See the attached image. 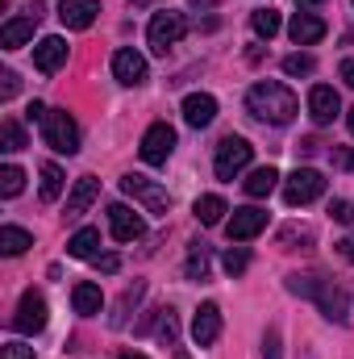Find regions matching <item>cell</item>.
Instances as JSON below:
<instances>
[{
    "instance_id": "ab89813d",
    "label": "cell",
    "mask_w": 354,
    "mask_h": 359,
    "mask_svg": "<svg viewBox=\"0 0 354 359\" xmlns=\"http://www.w3.org/2000/svg\"><path fill=\"white\" fill-rule=\"evenodd\" d=\"M92 264H96V268H100V271H108V276H113V271L121 268V259H117V255H96Z\"/></svg>"
},
{
    "instance_id": "9c48e42d",
    "label": "cell",
    "mask_w": 354,
    "mask_h": 359,
    "mask_svg": "<svg viewBox=\"0 0 354 359\" xmlns=\"http://www.w3.org/2000/svg\"><path fill=\"white\" fill-rule=\"evenodd\" d=\"M13 330L17 334H38V330H46V301H42V292H25L21 297V305H17V313H13Z\"/></svg>"
},
{
    "instance_id": "f35d334b",
    "label": "cell",
    "mask_w": 354,
    "mask_h": 359,
    "mask_svg": "<svg viewBox=\"0 0 354 359\" xmlns=\"http://www.w3.org/2000/svg\"><path fill=\"white\" fill-rule=\"evenodd\" d=\"M296 238H300V243H313V230H296V226H292V230L279 234V243H296Z\"/></svg>"
},
{
    "instance_id": "8fae6325",
    "label": "cell",
    "mask_w": 354,
    "mask_h": 359,
    "mask_svg": "<svg viewBox=\"0 0 354 359\" xmlns=\"http://www.w3.org/2000/svg\"><path fill=\"white\" fill-rule=\"evenodd\" d=\"M225 230H229V243H250L255 234L267 230V213L255 209V205H250V209H234V217H229Z\"/></svg>"
},
{
    "instance_id": "5b68a950",
    "label": "cell",
    "mask_w": 354,
    "mask_h": 359,
    "mask_svg": "<svg viewBox=\"0 0 354 359\" xmlns=\"http://www.w3.org/2000/svg\"><path fill=\"white\" fill-rule=\"evenodd\" d=\"M121 192L125 196H134L138 205H146V213H167L171 209V196H167V188L163 184H155V180L146 176H121Z\"/></svg>"
},
{
    "instance_id": "277c9868",
    "label": "cell",
    "mask_w": 354,
    "mask_h": 359,
    "mask_svg": "<svg viewBox=\"0 0 354 359\" xmlns=\"http://www.w3.org/2000/svg\"><path fill=\"white\" fill-rule=\"evenodd\" d=\"M183 34H187V17L176 13V8L155 13V17H150V25H146V42H150V50H155V55H167Z\"/></svg>"
},
{
    "instance_id": "60d3db41",
    "label": "cell",
    "mask_w": 354,
    "mask_h": 359,
    "mask_svg": "<svg viewBox=\"0 0 354 359\" xmlns=\"http://www.w3.org/2000/svg\"><path fill=\"white\" fill-rule=\"evenodd\" d=\"M42 117H46V104H38V100H34V104L25 109V121H42Z\"/></svg>"
},
{
    "instance_id": "603a6c76",
    "label": "cell",
    "mask_w": 354,
    "mask_h": 359,
    "mask_svg": "<svg viewBox=\"0 0 354 359\" xmlns=\"http://www.w3.org/2000/svg\"><path fill=\"white\" fill-rule=\"evenodd\" d=\"M96 247H100V230H76V234H71V243H67V255H71V259H96V255H100V251H96Z\"/></svg>"
},
{
    "instance_id": "ac0fdd59",
    "label": "cell",
    "mask_w": 354,
    "mask_h": 359,
    "mask_svg": "<svg viewBox=\"0 0 354 359\" xmlns=\"http://www.w3.org/2000/svg\"><path fill=\"white\" fill-rule=\"evenodd\" d=\"M288 34H292V42H296V46H313V42H321V38H325V21H321L317 13H296V17H292V25H288Z\"/></svg>"
},
{
    "instance_id": "d6986e66",
    "label": "cell",
    "mask_w": 354,
    "mask_h": 359,
    "mask_svg": "<svg viewBox=\"0 0 354 359\" xmlns=\"http://www.w3.org/2000/svg\"><path fill=\"white\" fill-rule=\"evenodd\" d=\"M96 196H100V180H96V176H80V180H76V188H71V196H67V217H71V222H76V217H84Z\"/></svg>"
},
{
    "instance_id": "b9f144b4",
    "label": "cell",
    "mask_w": 354,
    "mask_h": 359,
    "mask_svg": "<svg viewBox=\"0 0 354 359\" xmlns=\"http://www.w3.org/2000/svg\"><path fill=\"white\" fill-rule=\"evenodd\" d=\"M338 251H342V259H351V264H354V234H351V238H342V243H338Z\"/></svg>"
},
{
    "instance_id": "4fadbf2b",
    "label": "cell",
    "mask_w": 354,
    "mask_h": 359,
    "mask_svg": "<svg viewBox=\"0 0 354 359\" xmlns=\"http://www.w3.org/2000/svg\"><path fill=\"white\" fill-rule=\"evenodd\" d=\"M192 339H196V347H213V343L221 339V309H217L213 301H204V305L196 309V318H192Z\"/></svg>"
},
{
    "instance_id": "d6a6232c",
    "label": "cell",
    "mask_w": 354,
    "mask_h": 359,
    "mask_svg": "<svg viewBox=\"0 0 354 359\" xmlns=\"http://www.w3.org/2000/svg\"><path fill=\"white\" fill-rule=\"evenodd\" d=\"M221 268L229 271V276H242V271L250 268V255H246L242 247H229V251H225V259H221Z\"/></svg>"
},
{
    "instance_id": "d590c367",
    "label": "cell",
    "mask_w": 354,
    "mask_h": 359,
    "mask_svg": "<svg viewBox=\"0 0 354 359\" xmlns=\"http://www.w3.org/2000/svg\"><path fill=\"white\" fill-rule=\"evenodd\" d=\"M17 88H21L17 72H0V96H4V100H13V96H17Z\"/></svg>"
},
{
    "instance_id": "1f68e13d",
    "label": "cell",
    "mask_w": 354,
    "mask_h": 359,
    "mask_svg": "<svg viewBox=\"0 0 354 359\" xmlns=\"http://www.w3.org/2000/svg\"><path fill=\"white\" fill-rule=\"evenodd\" d=\"M176 339H179L176 313H171V309H159V343H163V347H176Z\"/></svg>"
},
{
    "instance_id": "5bb4252c",
    "label": "cell",
    "mask_w": 354,
    "mask_h": 359,
    "mask_svg": "<svg viewBox=\"0 0 354 359\" xmlns=\"http://www.w3.org/2000/svg\"><path fill=\"white\" fill-rule=\"evenodd\" d=\"M338 113H342V100H338V92L330 88V84H317V88L309 92V117L317 126H330Z\"/></svg>"
},
{
    "instance_id": "f6af8a7d",
    "label": "cell",
    "mask_w": 354,
    "mask_h": 359,
    "mask_svg": "<svg viewBox=\"0 0 354 359\" xmlns=\"http://www.w3.org/2000/svg\"><path fill=\"white\" fill-rule=\"evenodd\" d=\"M187 4H192V8H200V13H204V8H213V4H221V0H187Z\"/></svg>"
},
{
    "instance_id": "e575fe53",
    "label": "cell",
    "mask_w": 354,
    "mask_h": 359,
    "mask_svg": "<svg viewBox=\"0 0 354 359\" xmlns=\"http://www.w3.org/2000/svg\"><path fill=\"white\" fill-rule=\"evenodd\" d=\"M0 359H38V355H34V347H25V343H4V347H0Z\"/></svg>"
},
{
    "instance_id": "52a82bcc",
    "label": "cell",
    "mask_w": 354,
    "mask_h": 359,
    "mask_svg": "<svg viewBox=\"0 0 354 359\" xmlns=\"http://www.w3.org/2000/svg\"><path fill=\"white\" fill-rule=\"evenodd\" d=\"M250 155H255V147L246 142V138H225L221 147H217V155H213V172H217V180H234L246 163H250Z\"/></svg>"
},
{
    "instance_id": "4316f807",
    "label": "cell",
    "mask_w": 354,
    "mask_h": 359,
    "mask_svg": "<svg viewBox=\"0 0 354 359\" xmlns=\"http://www.w3.org/2000/svg\"><path fill=\"white\" fill-rule=\"evenodd\" d=\"M187 280H204V276H208V247H204V243H192V247H187Z\"/></svg>"
},
{
    "instance_id": "74e56055",
    "label": "cell",
    "mask_w": 354,
    "mask_h": 359,
    "mask_svg": "<svg viewBox=\"0 0 354 359\" xmlns=\"http://www.w3.org/2000/svg\"><path fill=\"white\" fill-rule=\"evenodd\" d=\"M263 359H283V351H279V330H267L263 334Z\"/></svg>"
},
{
    "instance_id": "ffe728a7",
    "label": "cell",
    "mask_w": 354,
    "mask_h": 359,
    "mask_svg": "<svg viewBox=\"0 0 354 359\" xmlns=\"http://www.w3.org/2000/svg\"><path fill=\"white\" fill-rule=\"evenodd\" d=\"M38 21H42V17H13V21H4V29H0V46H4V50H21V46L34 38Z\"/></svg>"
},
{
    "instance_id": "836d02e7",
    "label": "cell",
    "mask_w": 354,
    "mask_h": 359,
    "mask_svg": "<svg viewBox=\"0 0 354 359\" xmlns=\"http://www.w3.org/2000/svg\"><path fill=\"white\" fill-rule=\"evenodd\" d=\"M313 67H317L313 55H288V59H283V72H288V76H313Z\"/></svg>"
},
{
    "instance_id": "7bdbcfd3",
    "label": "cell",
    "mask_w": 354,
    "mask_h": 359,
    "mask_svg": "<svg viewBox=\"0 0 354 359\" xmlns=\"http://www.w3.org/2000/svg\"><path fill=\"white\" fill-rule=\"evenodd\" d=\"M342 80L354 88V59H342Z\"/></svg>"
},
{
    "instance_id": "f546056e",
    "label": "cell",
    "mask_w": 354,
    "mask_h": 359,
    "mask_svg": "<svg viewBox=\"0 0 354 359\" xmlns=\"http://www.w3.org/2000/svg\"><path fill=\"white\" fill-rule=\"evenodd\" d=\"M21 147H25V130H21L17 121H4V126H0V151L13 155V151H21Z\"/></svg>"
},
{
    "instance_id": "44dd1931",
    "label": "cell",
    "mask_w": 354,
    "mask_h": 359,
    "mask_svg": "<svg viewBox=\"0 0 354 359\" xmlns=\"http://www.w3.org/2000/svg\"><path fill=\"white\" fill-rule=\"evenodd\" d=\"M71 305H76V313H84V318L100 313V305H104V297H100V284H92V280L76 284V288H71Z\"/></svg>"
},
{
    "instance_id": "6da1fadb",
    "label": "cell",
    "mask_w": 354,
    "mask_h": 359,
    "mask_svg": "<svg viewBox=\"0 0 354 359\" xmlns=\"http://www.w3.org/2000/svg\"><path fill=\"white\" fill-rule=\"evenodd\" d=\"M246 113L267 121V126H288L300 113V100H296V92L288 88V84H279V80H259L255 88L246 92Z\"/></svg>"
},
{
    "instance_id": "681fc988",
    "label": "cell",
    "mask_w": 354,
    "mask_h": 359,
    "mask_svg": "<svg viewBox=\"0 0 354 359\" xmlns=\"http://www.w3.org/2000/svg\"><path fill=\"white\" fill-rule=\"evenodd\" d=\"M351 168H354V155H351Z\"/></svg>"
},
{
    "instance_id": "c3c4849f",
    "label": "cell",
    "mask_w": 354,
    "mask_h": 359,
    "mask_svg": "<svg viewBox=\"0 0 354 359\" xmlns=\"http://www.w3.org/2000/svg\"><path fill=\"white\" fill-rule=\"evenodd\" d=\"M129 4H146V0H129Z\"/></svg>"
},
{
    "instance_id": "e0dca14e",
    "label": "cell",
    "mask_w": 354,
    "mask_h": 359,
    "mask_svg": "<svg viewBox=\"0 0 354 359\" xmlns=\"http://www.w3.org/2000/svg\"><path fill=\"white\" fill-rule=\"evenodd\" d=\"M96 13H100L96 0H59V21L67 29H88L92 21H96Z\"/></svg>"
},
{
    "instance_id": "83f0119b",
    "label": "cell",
    "mask_w": 354,
    "mask_h": 359,
    "mask_svg": "<svg viewBox=\"0 0 354 359\" xmlns=\"http://www.w3.org/2000/svg\"><path fill=\"white\" fill-rule=\"evenodd\" d=\"M250 25H255L259 38H275V34H279V13H275V8H255V13H250Z\"/></svg>"
},
{
    "instance_id": "7a4b0ae2",
    "label": "cell",
    "mask_w": 354,
    "mask_h": 359,
    "mask_svg": "<svg viewBox=\"0 0 354 359\" xmlns=\"http://www.w3.org/2000/svg\"><path fill=\"white\" fill-rule=\"evenodd\" d=\"M288 288H292L296 297H313L330 322H346V313H351L346 292H342L334 280H321V276H288Z\"/></svg>"
},
{
    "instance_id": "3957f363",
    "label": "cell",
    "mask_w": 354,
    "mask_h": 359,
    "mask_svg": "<svg viewBox=\"0 0 354 359\" xmlns=\"http://www.w3.org/2000/svg\"><path fill=\"white\" fill-rule=\"evenodd\" d=\"M42 138H46V147L59 151V155H76V151H80V126H76V117H71L67 109H46V117H42Z\"/></svg>"
},
{
    "instance_id": "7dc6e473",
    "label": "cell",
    "mask_w": 354,
    "mask_h": 359,
    "mask_svg": "<svg viewBox=\"0 0 354 359\" xmlns=\"http://www.w3.org/2000/svg\"><path fill=\"white\" fill-rule=\"evenodd\" d=\"M346 126H351V134H354V109H351V117H346Z\"/></svg>"
},
{
    "instance_id": "f1b7e54d",
    "label": "cell",
    "mask_w": 354,
    "mask_h": 359,
    "mask_svg": "<svg viewBox=\"0 0 354 359\" xmlns=\"http://www.w3.org/2000/svg\"><path fill=\"white\" fill-rule=\"evenodd\" d=\"M142 292H146V284H134V288H125V292H121V301H117V313H113V326H125V318H129V309L142 301Z\"/></svg>"
},
{
    "instance_id": "7402d4cb",
    "label": "cell",
    "mask_w": 354,
    "mask_h": 359,
    "mask_svg": "<svg viewBox=\"0 0 354 359\" xmlns=\"http://www.w3.org/2000/svg\"><path fill=\"white\" fill-rule=\"evenodd\" d=\"M38 176H42V201H46V205H55V201L63 196V188H67L63 168H59V163H42V168H38Z\"/></svg>"
},
{
    "instance_id": "7c38bea8",
    "label": "cell",
    "mask_w": 354,
    "mask_h": 359,
    "mask_svg": "<svg viewBox=\"0 0 354 359\" xmlns=\"http://www.w3.org/2000/svg\"><path fill=\"white\" fill-rule=\"evenodd\" d=\"M113 80L117 84H125V88H138L142 80H146V59L138 55V50H117L113 55Z\"/></svg>"
},
{
    "instance_id": "30bf717a",
    "label": "cell",
    "mask_w": 354,
    "mask_h": 359,
    "mask_svg": "<svg viewBox=\"0 0 354 359\" xmlns=\"http://www.w3.org/2000/svg\"><path fill=\"white\" fill-rule=\"evenodd\" d=\"M108 230H113L117 243H138L146 234V222L129 205H108Z\"/></svg>"
},
{
    "instance_id": "8992f818",
    "label": "cell",
    "mask_w": 354,
    "mask_h": 359,
    "mask_svg": "<svg viewBox=\"0 0 354 359\" xmlns=\"http://www.w3.org/2000/svg\"><path fill=\"white\" fill-rule=\"evenodd\" d=\"M321 192H325V176H321V172H313V168H296L292 176L283 180V201H288L292 209H300V205L317 201Z\"/></svg>"
},
{
    "instance_id": "4dcf8cb0",
    "label": "cell",
    "mask_w": 354,
    "mask_h": 359,
    "mask_svg": "<svg viewBox=\"0 0 354 359\" xmlns=\"http://www.w3.org/2000/svg\"><path fill=\"white\" fill-rule=\"evenodd\" d=\"M21 188H25V172L21 168H13V163L0 168V196H17Z\"/></svg>"
},
{
    "instance_id": "2e32d148",
    "label": "cell",
    "mask_w": 354,
    "mask_h": 359,
    "mask_svg": "<svg viewBox=\"0 0 354 359\" xmlns=\"http://www.w3.org/2000/svg\"><path fill=\"white\" fill-rule=\"evenodd\" d=\"M213 117H217V100H213L208 92H192V96H183V121H187L192 130L213 126Z\"/></svg>"
},
{
    "instance_id": "ba28073f",
    "label": "cell",
    "mask_w": 354,
    "mask_h": 359,
    "mask_svg": "<svg viewBox=\"0 0 354 359\" xmlns=\"http://www.w3.org/2000/svg\"><path fill=\"white\" fill-rule=\"evenodd\" d=\"M171 151H176V130H171L167 121H155V126L142 134V147H138L142 163L159 168V163H167V159H171Z\"/></svg>"
},
{
    "instance_id": "d4e9b609",
    "label": "cell",
    "mask_w": 354,
    "mask_h": 359,
    "mask_svg": "<svg viewBox=\"0 0 354 359\" xmlns=\"http://www.w3.org/2000/svg\"><path fill=\"white\" fill-rule=\"evenodd\" d=\"M225 213H229V209H225V201H221V196H213V192L196 201V222H200V226H217Z\"/></svg>"
},
{
    "instance_id": "ee69618b",
    "label": "cell",
    "mask_w": 354,
    "mask_h": 359,
    "mask_svg": "<svg viewBox=\"0 0 354 359\" xmlns=\"http://www.w3.org/2000/svg\"><path fill=\"white\" fill-rule=\"evenodd\" d=\"M321 4H325V0H296V8H300V13H304V8H321Z\"/></svg>"
},
{
    "instance_id": "8d00e7d4",
    "label": "cell",
    "mask_w": 354,
    "mask_h": 359,
    "mask_svg": "<svg viewBox=\"0 0 354 359\" xmlns=\"http://www.w3.org/2000/svg\"><path fill=\"white\" fill-rule=\"evenodd\" d=\"M330 213H334V222H342V226H351V222H354V205H351V201H334V205H330Z\"/></svg>"
},
{
    "instance_id": "484cf974",
    "label": "cell",
    "mask_w": 354,
    "mask_h": 359,
    "mask_svg": "<svg viewBox=\"0 0 354 359\" xmlns=\"http://www.w3.org/2000/svg\"><path fill=\"white\" fill-rule=\"evenodd\" d=\"M25 247H34L29 230H21V226H4V230H0V251H4V255H21Z\"/></svg>"
},
{
    "instance_id": "bcb514c9",
    "label": "cell",
    "mask_w": 354,
    "mask_h": 359,
    "mask_svg": "<svg viewBox=\"0 0 354 359\" xmlns=\"http://www.w3.org/2000/svg\"><path fill=\"white\" fill-rule=\"evenodd\" d=\"M121 359H146V355H138V351H121Z\"/></svg>"
},
{
    "instance_id": "9a60e30c",
    "label": "cell",
    "mask_w": 354,
    "mask_h": 359,
    "mask_svg": "<svg viewBox=\"0 0 354 359\" xmlns=\"http://www.w3.org/2000/svg\"><path fill=\"white\" fill-rule=\"evenodd\" d=\"M63 63H67V42H63V38H42V42L34 46V67H38L42 76H55Z\"/></svg>"
},
{
    "instance_id": "cb8c5ba5",
    "label": "cell",
    "mask_w": 354,
    "mask_h": 359,
    "mask_svg": "<svg viewBox=\"0 0 354 359\" xmlns=\"http://www.w3.org/2000/svg\"><path fill=\"white\" fill-rule=\"evenodd\" d=\"M275 184H279V172H275V168H255V172L246 176V196H271Z\"/></svg>"
}]
</instances>
